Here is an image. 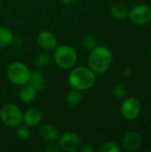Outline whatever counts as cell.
<instances>
[{
	"label": "cell",
	"instance_id": "cell-23",
	"mask_svg": "<svg viewBox=\"0 0 151 152\" xmlns=\"http://www.w3.org/2000/svg\"><path fill=\"white\" fill-rule=\"evenodd\" d=\"M44 150V151L47 152H58L60 151V146L55 143H53V142H51L50 143H48L46 145V147Z\"/></svg>",
	"mask_w": 151,
	"mask_h": 152
},
{
	"label": "cell",
	"instance_id": "cell-25",
	"mask_svg": "<svg viewBox=\"0 0 151 152\" xmlns=\"http://www.w3.org/2000/svg\"><path fill=\"white\" fill-rule=\"evenodd\" d=\"M76 0H61V2L64 4H72Z\"/></svg>",
	"mask_w": 151,
	"mask_h": 152
},
{
	"label": "cell",
	"instance_id": "cell-8",
	"mask_svg": "<svg viewBox=\"0 0 151 152\" xmlns=\"http://www.w3.org/2000/svg\"><path fill=\"white\" fill-rule=\"evenodd\" d=\"M131 20L138 25H144L151 21V7L147 4H139L133 7L129 12Z\"/></svg>",
	"mask_w": 151,
	"mask_h": 152
},
{
	"label": "cell",
	"instance_id": "cell-19",
	"mask_svg": "<svg viewBox=\"0 0 151 152\" xmlns=\"http://www.w3.org/2000/svg\"><path fill=\"white\" fill-rule=\"evenodd\" d=\"M16 134L19 137L20 140L21 141H28L29 140L30 136H31V132L29 130V127L26 125H19L18 126H16Z\"/></svg>",
	"mask_w": 151,
	"mask_h": 152
},
{
	"label": "cell",
	"instance_id": "cell-12",
	"mask_svg": "<svg viewBox=\"0 0 151 152\" xmlns=\"http://www.w3.org/2000/svg\"><path fill=\"white\" fill-rule=\"evenodd\" d=\"M39 135L43 140L48 142H53L59 138V133L57 128L51 124L43 125L39 129Z\"/></svg>",
	"mask_w": 151,
	"mask_h": 152
},
{
	"label": "cell",
	"instance_id": "cell-10",
	"mask_svg": "<svg viewBox=\"0 0 151 152\" xmlns=\"http://www.w3.org/2000/svg\"><path fill=\"white\" fill-rule=\"evenodd\" d=\"M37 44L45 52L53 50L57 45V38L51 31L44 30L37 35Z\"/></svg>",
	"mask_w": 151,
	"mask_h": 152
},
{
	"label": "cell",
	"instance_id": "cell-2",
	"mask_svg": "<svg viewBox=\"0 0 151 152\" xmlns=\"http://www.w3.org/2000/svg\"><path fill=\"white\" fill-rule=\"evenodd\" d=\"M112 53L105 46H96L92 50L88 57L89 68L94 73H104L112 63Z\"/></svg>",
	"mask_w": 151,
	"mask_h": 152
},
{
	"label": "cell",
	"instance_id": "cell-20",
	"mask_svg": "<svg viewBox=\"0 0 151 152\" xmlns=\"http://www.w3.org/2000/svg\"><path fill=\"white\" fill-rule=\"evenodd\" d=\"M99 151H100V152H120L121 149L116 142H109L103 143L101 146Z\"/></svg>",
	"mask_w": 151,
	"mask_h": 152
},
{
	"label": "cell",
	"instance_id": "cell-27",
	"mask_svg": "<svg viewBox=\"0 0 151 152\" xmlns=\"http://www.w3.org/2000/svg\"><path fill=\"white\" fill-rule=\"evenodd\" d=\"M150 56H151V48H150Z\"/></svg>",
	"mask_w": 151,
	"mask_h": 152
},
{
	"label": "cell",
	"instance_id": "cell-13",
	"mask_svg": "<svg viewBox=\"0 0 151 152\" xmlns=\"http://www.w3.org/2000/svg\"><path fill=\"white\" fill-rule=\"evenodd\" d=\"M36 94V89L29 83H27L21 86V88L20 89L19 92V98L22 102L28 103L35 99Z\"/></svg>",
	"mask_w": 151,
	"mask_h": 152
},
{
	"label": "cell",
	"instance_id": "cell-26",
	"mask_svg": "<svg viewBox=\"0 0 151 152\" xmlns=\"http://www.w3.org/2000/svg\"><path fill=\"white\" fill-rule=\"evenodd\" d=\"M0 11H1V3H0Z\"/></svg>",
	"mask_w": 151,
	"mask_h": 152
},
{
	"label": "cell",
	"instance_id": "cell-15",
	"mask_svg": "<svg viewBox=\"0 0 151 152\" xmlns=\"http://www.w3.org/2000/svg\"><path fill=\"white\" fill-rule=\"evenodd\" d=\"M81 101H82V94H81L80 91H78V90L72 89L66 95V102L68 105H69L71 107L77 106L81 102Z\"/></svg>",
	"mask_w": 151,
	"mask_h": 152
},
{
	"label": "cell",
	"instance_id": "cell-21",
	"mask_svg": "<svg viewBox=\"0 0 151 152\" xmlns=\"http://www.w3.org/2000/svg\"><path fill=\"white\" fill-rule=\"evenodd\" d=\"M83 45L86 49L93 50L97 46V41L93 36H86L83 38Z\"/></svg>",
	"mask_w": 151,
	"mask_h": 152
},
{
	"label": "cell",
	"instance_id": "cell-3",
	"mask_svg": "<svg viewBox=\"0 0 151 152\" xmlns=\"http://www.w3.org/2000/svg\"><path fill=\"white\" fill-rule=\"evenodd\" d=\"M53 60L59 68L62 69H70L77 63V54L75 49L71 46L62 45L55 49Z\"/></svg>",
	"mask_w": 151,
	"mask_h": 152
},
{
	"label": "cell",
	"instance_id": "cell-9",
	"mask_svg": "<svg viewBox=\"0 0 151 152\" xmlns=\"http://www.w3.org/2000/svg\"><path fill=\"white\" fill-rule=\"evenodd\" d=\"M122 145L126 151H136L142 145V137L140 134L136 131L128 132L123 138Z\"/></svg>",
	"mask_w": 151,
	"mask_h": 152
},
{
	"label": "cell",
	"instance_id": "cell-11",
	"mask_svg": "<svg viewBox=\"0 0 151 152\" xmlns=\"http://www.w3.org/2000/svg\"><path fill=\"white\" fill-rule=\"evenodd\" d=\"M43 118V112L37 108H30L25 113H23L22 121L28 127L36 126Z\"/></svg>",
	"mask_w": 151,
	"mask_h": 152
},
{
	"label": "cell",
	"instance_id": "cell-14",
	"mask_svg": "<svg viewBox=\"0 0 151 152\" xmlns=\"http://www.w3.org/2000/svg\"><path fill=\"white\" fill-rule=\"evenodd\" d=\"M45 77L41 71H34L30 74L28 83L36 89V92L42 91L45 87Z\"/></svg>",
	"mask_w": 151,
	"mask_h": 152
},
{
	"label": "cell",
	"instance_id": "cell-5",
	"mask_svg": "<svg viewBox=\"0 0 151 152\" xmlns=\"http://www.w3.org/2000/svg\"><path fill=\"white\" fill-rule=\"evenodd\" d=\"M0 118L6 126L16 127L21 124L23 113L17 105L9 103L0 109Z\"/></svg>",
	"mask_w": 151,
	"mask_h": 152
},
{
	"label": "cell",
	"instance_id": "cell-18",
	"mask_svg": "<svg viewBox=\"0 0 151 152\" xmlns=\"http://www.w3.org/2000/svg\"><path fill=\"white\" fill-rule=\"evenodd\" d=\"M52 61V56L48 53H40L35 58V64L38 68H46Z\"/></svg>",
	"mask_w": 151,
	"mask_h": 152
},
{
	"label": "cell",
	"instance_id": "cell-22",
	"mask_svg": "<svg viewBox=\"0 0 151 152\" xmlns=\"http://www.w3.org/2000/svg\"><path fill=\"white\" fill-rule=\"evenodd\" d=\"M114 94L117 99H124L127 94L126 87L124 85H117L114 88Z\"/></svg>",
	"mask_w": 151,
	"mask_h": 152
},
{
	"label": "cell",
	"instance_id": "cell-1",
	"mask_svg": "<svg viewBox=\"0 0 151 152\" xmlns=\"http://www.w3.org/2000/svg\"><path fill=\"white\" fill-rule=\"evenodd\" d=\"M95 73L84 66L72 68L68 76V81L72 89L85 91L92 88L95 83Z\"/></svg>",
	"mask_w": 151,
	"mask_h": 152
},
{
	"label": "cell",
	"instance_id": "cell-7",
	"mask_svg": "<svg viewBox=\"0 0 151 152\" xmlns=\"http://www.w3.org/2000/svg\"><path fill=\"white\" fill-rule=\"evenodd\" d=\"M141 104L140 102L133 97L125 98L120 107L121 113L123 117L128 120L136 119L141 113Z\"/></svg>",
	"mask_w": 151,
	"mask_h": 152
},
{
	"label": "cell",
	"instance_id": "cell-16",
	"mask_svg": "<svg viewBox=\"0 0 151 152\" xmlns=\"http://www.w3.org/2000/svg\"><path fill=\"white\" fill-rule=\"evenodd\" d=\"M13 41V34L7 28H0V47H5Z\"/></svg>",
	"mask_w": 151,
	"mask_h": 152
},
{
	"label": "cell",
	"instance_id": "cell-4",
	"mask_svg": "<svg viewBox=\"0 0 151 152\" xmlns=\"http://www.w3.org/2000/svg\"><path fill=\"white\" fill-rule=\"evenodd\" d=\"M6 73L10 82L19 86L28 83L31 74L27 65L20 61H14L11 63L7 69Z\"/></svg>",
	"mask_w": 151,
	"mask_h": 152
},
{
	"label": "cell",
	"instance_id": "cell-28",
	"mask_svg": "<svg viewBox=\"0 0 151 152\" xmlns=\"http://www.w3.org/2000/svg\"><path fill=\"white\" fill-rule=\"evenodd\" d=\"M150 87H151V86H150Z\"/></svg>",
	"mask_w": 151,
	"mask_h": 152
},
{
	"label": "cell",
	"instance_id": "cell-24",
	"mask_svg": "<svg viewBox=\"0 0 151 152\" xmlns=\"http://www.w3.org/2000/svg\"><path fill=\"white\" fill-rule=\"evenodd\" d=\"M80 151H82V152H94L95 151V150L93 148V147H91V146H85V147H81L80 148V150H79Z\"/></svg>",
	"mask_w": 151,
	"mask_h": 152
},
{
	"label": "cell",
	"instance_id": "cell-17",
	"mask_svg": "<svg viewBox=\"0 0 151 152\" xmlns=\"http://www.w3.org/2000/svg\"><path fill=\"white\" fill-rule=\"evenodd\" d=\"M111 14L117 20H125L128 16V11L125 5L116 4L111 7Z\"/></svg>",
	"mask_w": 151,
	"mask_h": 152
},
{
	"label": "cell",
	"instance_id": "cell-6",
	"mask_svg": "<svg viewBox=\"0 0 151 152\" xmlns=\"http://www.w3.org/2000/svg\"><path fill=\"white\" fill-rule=\"evenodd\" d=\"M60 148L67 152L78 151L82 147V141L77 134L67 132L64 133L59 139Z\"/></svg>",
	"mask_w": 151,
	"mask_h": 152
}]
</instances>
